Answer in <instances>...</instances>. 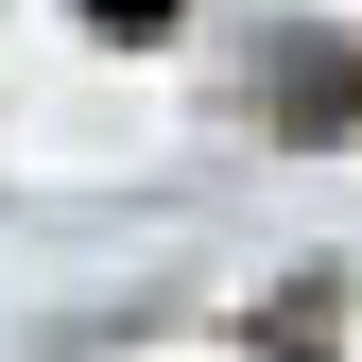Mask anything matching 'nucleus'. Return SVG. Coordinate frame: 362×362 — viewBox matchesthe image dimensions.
Masks as SVG:
<instances>
[{
  "label": "nucleus",
  "mask_w": 362,
  "mask_h": 362,
  "mask_svg": "<svg viewBox=\"0 0 362 362\" xmlns=\"http://www.w3.org/2000/svg\"><path fill=\"white\" fill-rule=\"evenodd\" d=\"M86 18H173V0H86Z\"/></svg>",
  "instance_id": "obj_1"
}]
</instances>
